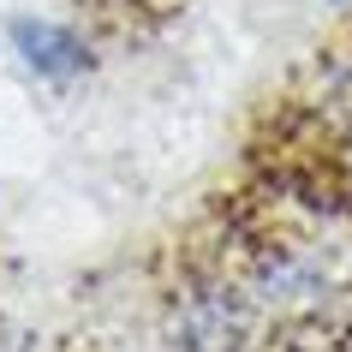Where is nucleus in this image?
Returning a JSON list of instances; mask_svg holds the SVG:
<instances>
[{"label": "nucleus", "instance_id": "obj_1", "mask_svg": "<svg viewBox=\"0 0 352 352\" xmlns=\"http://www.w3.org/2000/svg\"><path fill=\"white\" fill-rule=\"evenodd\" d=\"M245 298L269 316H316L334 305V263L305 245H275L257 257Z\"/></svg>", "mask_w": 352, "mask_h": 352}, {"label": "nucleus", "instance_id": "obj_2", "mask_svg": "<svg viewBox=\"0 0 352 352\" xmlns=\"http://www.w3.org/2000/svg\"><path fill=\"white\" fill-rule=\"evenodd\" d=\"M251 316H257V305L245 298V287H197L191 298L173 305L167 334L179 352H239Z\"/></svg>", "mask_w": 352, "mask_h": 352}]
</instances>
